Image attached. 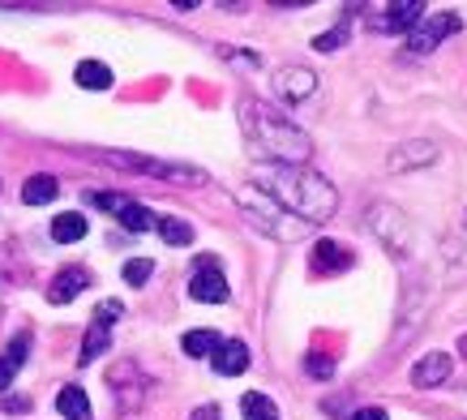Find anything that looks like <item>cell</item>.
Here are the masks:
<instances>
[{
  "mask_svg": "<svg viewBox=\"0 0 467 420\" xmlns=\"http://www.w3.org/2000/svg\"><path fill=\"white\" fill-rule=\"evenodd\" d=\"M0 318H5V309H0Z\"/></svg>",
  "mask_w": 467,
  "mask_h": 420,
  "instance_id": "cell-33",
  "label": "cell"
},
{
  "mask_svg": "<svg viewBox=\"0 0 467 420\" xmlns=\"http://www.w3.org/2000/svg\"><path fill=\"white\" fill-rule=\"evenodd\" d=\"M116 219H120V224L129 227V232H150V227L159 224L155 215H150V210L142 206V202H125V206H120V215H116Z\"/></svg>",
  "mask_w": 467,
  "mask_h": 420,
  "instance_id": "cell-20",
  "label": "cell"
},
{
  "mask_svg": "<svg viewBox=\"0 0 467 420\" xmlns=\"http://www.w3.org/2000/svg\"><path fill=\"white\" fill-rule=\"evenodd\" d=\"M451 369H454V361L446 356V352H429V356H420V361L411 364V386H441V382L451 378Z\"/></svg>",
  "mask_w": 467,
  "mask_h": 420,
  "instance_id": "cell-8",
  "label": "cell"
},
{
  "mask_svg": "<svg viewBox=\"0 0 467 420\" xmlns=\"http://www.w3.org/2000/svg\"><path fill=\"white\" fill-rule=\"evenodd\" d=\"M108 163L142 176H163V181H184V184H206V172L193 163H168V159H146V154H108Z\"/></svg>",
  "mask_w": 467,
  "mask_h": 420,
  "instance_id": "cell-4",
  "label": "cell"
},
{
  "mask_svg": "<svg viewBox=\"0 0 467 420\" xmlns=\"http://www.w3.org/2000/svg\"><path fill=\"white\" fill-rule=\"evenodd\" d=\"M241 416L244 420H279V407L270 404V394L249 391V394H241Z\"/></svg>",
  "mask_w": 467,
  "mask_h": 420,
  "instance_id": "cell-18",
  "label": "cell"
},
{
  "mask_svg": "<svg viewBox=\"0 0 467 420\" xmlns=\"http://www.w3.org/2000/svg\"><path fill=\"white\" fill-rule=\"evenodd\" d=\"M57 194H60V184H57V176H47V172H39V176H30V181L22 184V202H26V206H47Z\"/></svg>",
  "mask_w": 467,
  "mask_h": 420,
  "instance_id": "cell-14",
  "label": "cell"
},
{
  "mask_svg": "<svg viewBox=\"0 0 467 420\" xmlns=\"http://www.w3.org/2000/svg\"><path fill=\"white\" fill-rule=\"evenodd\" d=\"M343 39H348V26L330 30V35H317V39H313V47H317V52H335V47H339Z\"/></svg>",
  "mask_w": 467,
  "mask_h": 420,
  "instance_id": "cell-26",
  "label": "cell"
},
{
  "mask_svg": "<svg viewBox=\"0 0 467 420\" xmlns=\"http://www.w3.org/2000/svg\"><path fill=\"white\" fill-rule=\"evenodd\" d=\"M129 197H116V194H95V206L103 210H112V215H120V206H125Z\"/></svg>",
  "mask_w": 467,
  "mask_h": 420,
  "instance_id": "cell-28",
  "label": "cell"
},
{
  "mask_svg": "<svg viewBox=\"0 0 467 420\" xmlns=\"http://www.w3.org/2000/svg\"><path fill=\"white\" fill-rule=\"evenodd\" d=\"M108 343H112V335H108V326H95V322H90V331H86V339H82V361H78V364L99 361L103 352H108Z\"/></svg>",
  "mask_w": 467,
  "mask_h": 420,
  "instance_id": "cell-21",
  "label": "cell"
},
{
  "mask_svg": "<svg viewBox=\"0 0 467 420\" xmlns=\"http://www.w3.org/2000/svg\"><path fill=\"white\" fill-rule=\"evenodd\" d=\"M86 288H90V270H82V267H65V270L57 275V279H52V288H47V300H52V305H69L73 296L86 292Z\"/></svg>",
  "mask_w": 467,
  "mask_h": 420,
  "instance_id": "cell-9",
  "label": "cell"
},
{
  "mask_svg": "<svg viewBox=\"0 0 467 420\" xmlns=\"http://www.w3.org/2000/svg\"><path fill=\"white\" fill-rule=\"evenodd\" d=\"M463 26V17H454V14H438V17H420L416 26H411V52H433L446 35H454V30Z\"/></svg>",
  "mask_w": 467,
  "mask_h": 420,
  "instance_id": "cell-6",
  "label": "cell"
},
{
  "mask_svg": "<svg viewBox=\"0 0 467 420\" xmlns=\"http://www.w3.org/2000/svg\"><path fill=\"white\" fill-rule=\"evenodd\" d=\"M30 352V335H17L14 343H9V352L0 356V394L9 391V382L17 378V369H22V361H26Z\"/></svg>",
  "mask_w": 467,
  "mask_h": 420,
  "instance_id": "cell-12",
  "label": "cell"
},
{
  "mask_svg": "<svg viewBox=\"0 0 467 420\" xmlns=\"http://www.w3.org/2000/svg\"><path fill=\"white\" fill-rule=\"evenodd\" d=\"M420 163H433V146L429 142H408L390 154V168L403 172V168H420Z\"/></svg>",
  "mask_w": 467,
  "mask_h": 420,
  "instance_id": "cell-15",
  "label": "cell"
},
{
  "mask_svg": "<svg viewBox=\"0 0 467 420\" xmlns=\"http://www.w3.org/2000/svg\"><path fill=\"white\" fill-rule=\"evenodd\" d=\"M150 270H155V262L150 257H133L125 267V283H133V288H142L146 279H150Z\"/></svg>",
  "mask_w": 467,
  "mask_h": 420,
  "instance_id": "cell-24",
  "label": "cell"
},
{
  "mask_svg": "<svg viewBox=\"0 0 467 420\" xmlns=\"http://www.w3.org/2000/svg\"><path fill=\"white\" fill-rule=\"evenodd\" d=\"M211 361H214V369H219L223 378H236V373L249 369V348H244L241 339H223V343L211 352Z\"/></svg>",
  "mask_w": 467,
  "mask_h": 420,
  "instance_id": "cell-10",
  "label": "cell"
},
{
  "mask_svg": "<svg viewBox=\"0 0 467 420\" xmlns=\"http://www.w3.org/2000/svg\"><path fill=\"white\" fill-rule=\"evenodd\" d=\"M78 86H86V90H108V86H112V69L99 65V60H82V65H78Z\"/></svg>",
  "mask_w": 467,
  "mask_h": 420,
  "instance_id": "cell-19",
  "label": "cell"
},
{
  "mask_svg": "<svg viewBox=\"0 0 467 420\" xmlns=\"http://www.w3.org/2000/svg\"><path fill=\"white\" fill-rule=\"evenodd\" d=\"M459 348H463V356H467V339H463V343H459Z\"/></svg>",
  "mask_w": 467,
  "mask_h": 420,
  "instance_id": "cell-32",
  "label": "cell"
},
{
  "mask_svg": "<svg viewBox=\"0 0 467 420\" xmlns=\"http://www.w3.org/2000/svg\"><path fill=\"white\" fill-rule=\"evenodd\" d=\"M120 313H125V305H120V300H103V305L95 309V326H108V322H116Z\"/></svg>",
  "mask_w": 467,
  "mask_h": 420,
  "instance_id": "cell-25",
  "label": "cell"
},
{
  "mask_svg": "<svg viewBox=\"0 0 467 420\" xmlns=\"http://www.w3.org/2000/svg\"><path fill=\"white\" fill-rule=\"evenodd\" d=\"M352 267V253L335 245V240H317L313 245V275H339Z\"/></svg>",
  "mask_w": 467,
  "mask_h": 420,
  "instance_id": "cell-11",
  "label": "cell"
},
{
  "mask_svg": "<svg viewBox=\"0 0 467 420\" xmlns=\"http://www.w3.org/2000/svg\"><path fill=\"white\" fill-rule=\"evenodd\" d=\"M241 210L254 219V227H262L275 240H300L309 232V224H300L296 215H287L284 206H275L266 194H254V189H241Z\"/></svg>",
  "mask_w": 467,
  "mask_h": 420,
  "instance_id": "cell-3",
  "label": "cell"
},
{
  "mask_svg": "<svg viewBox=\"0 0 467 420\" xmlns=\"http://www.w3.org/2000/svg\"><path fill=\"white\" fill-rule=\"evenodd\" d=\"M275 86H279V95L292 99V103H305V99L317 90V73L305 69V65H292V69H279L275 73Z\"/></svg>",
  "mask_w": 467,
  "mask_h": 420,
  "instance_id": "cell-7",
  "label": "cell"
},
{
  "mask_svg": "<svg viewBox=\"0 0 467 420\" xmlns=\"http://www.w3.org/2000/svg\"><path fill=\"white\" fill-rule=\"evenodd\" d=\"M254 181L262 184V194L284 206L287 215H296L300 224H326L339 210V194L335 184L317 176L309 168H284V163H262L254 172Z\"/></svg>",
  "mask_w": 467,
  "mask_h": 420,
  "instance_id": "cell-1",
  "label": "cell"
},
{
  "mask_svg": "<svg viewBox=\"0 0 467 420\" xmlns=\"http://www.w3.org/2000/svg\"><path fill=\"white\" fill-rule=\"evenodd\" d=\"M241 125H244V138L254 142L257 151L284 163V168H305L313 154V142L305 129H296L287 116H279L270 103H257V99H244L241 103Z\"/></svg>",
  "mask_w": 467,
  "mask_h": 420,
  "instance_id": "cell-2",
  "label": "cell"
},
{
  "mask_svg": "<svg viewBox=\"0 0 467 420\" xmlns=\"http://www.w3.org/2000/svg\"><path fill=\"white\" fill-rule=\"evenodd\" d=\"M82 236H86V215L65 210V215H57V219H52V240H57V245H78Z\"/></svg>",
  "mask_w": 467,
  "mask_h": 420,
  "instance_id": "cell-13",
  "label": "cell"
},
{
  "mask_svg": "<svg viewBox=\"0 0 467 420\" xmlns=\"http://www.w3.org/2000/svg\"><path fill=\"white\" fill-rule=\"evenodd\" d=\"M352 420H386V412L382 407H365V412H356Z\"/></svg>",
  "mask_w": 467,
  "mask_h": 420,
  "instance_id": "cell-30",
  "label": "cell"
},
{
  "mask_svg": "<svg viewBox=\"0 0 467 420\" xmlns=\"http://www.w3.org/2000/svg\"><path fill=\"white\" fill-rule=\"evenodd\" d=\"M189 296L193 300H202V305H223L227 296V279H223V270H219V262L214 257H202L198 270H193V279H189Z\"/></svg>",
  "mask_w": 467,
  "mask_h": 420,
  "instance_id": "cell-5",
  "label": "cell"
},
{
  "mask_svg": "<svg viewBox=\"0 0 467 420\" xmlns=\"http://www.w3.org/2000/svg\"><path fill=\"white\" fill-rule=\"evenodd\" d=\"M219 343H223V339L214 335V331H189V335L181 339V348L189 352V356H211Z\"/></svg>",
  "mask_w": 467,
  "mask_h": 420,
  "instance_id": "cell-22",
  "label": "cell"
},
{
  "mask_svg": "<svg viewBox=\"0 0 467 420\" xmlns=\"http://www.w3.org/2000/svg\"><path fill=\"white\" fill-rule=\"evenodd\" d=\"M57 407L65 420H90V399H86L82 386H65V391L57 394Z\"/></svg>",
  "mask_w": 467,
  "mask_h": 420,
  "instance_id": "cell-16",
  "label": "cell"
},
{
  "mask_svg": "<svg viewBox=\"0 0 467 420\" xmlns=\"http://www.w3.org/2000/svg\"><path fill=\"white\" fill-rule=\"evenodd\" d=\"M305 369H309V378H330V373H335V364L326 361V356H309V364H305Z\"/></svg>",
  "mask_w": 467,
  "mask_h": 420,
  "instance_id": "cell-27",
  "label": "cell"
},
{
  "mask_svg": "<svg viewBox=\"0 0 467 420\" xmlns=\"http://www.w3.org/2000/svg\"><path fill=\"white\" fill-rule=\"evenodd\" d=\"M189 420H219V407L214 404H206V407H198V412H193V416Z\"/></svg>",
  "mask_w": 467,
  "mask_h": 420,
  "instance_id": "cell-29",
  "label": "cell"
},
{
  "mask_svg": "<svg viewBox=\"0 0 467 420\" xmlns=\"http://www.w3.org/2000/svg\"><path fill=\"white\" fill-rule=\"evenodd\" d=\"M463 219H467V215H463Z\"/></svg>",
  "mask_w": 467,
  "mask_h": 420,
  "instance_id": "cell-34",
  "label": "cell"
},
{
  "mask_svg": "<svg viewBox=\"0 0 467 420\" xmlns=\"http://www.w3.org/2000/svg\"><path fill=\"white\" fill-rule=\"evenodd\" d=\"M425 17V5L420 0H403V5H390L386 9V30H411Z\"/></svg>",
  "mask_w": 467,
  "mask_h": 420,
  "instance_id": "cell-17",
  "label": "cell"
},
{
  "mask_svg": "<svg viewBox=\"0 0 467 420\" xmlns=\"http://www.w3.org/2000/svg\"><path fill=\"white\" fill-rule=\"evenodd\" d=\"M5 407L9 412H30V399H5Z\"/></svg>",
  "mask_w": 467,
  "mask_h": 420,
  "instance_id": "cell-31",
  "label": "cell"
},
{
  "mask_svg": "<svg viewBox=\"0 0 467 420\" xmlns=\"http://www.w3.org/2000/svg\"><path fill=\"white\" fill-rule=\"evenodd\" d=\"M159 236L168 240V245H189L193 240V227L184 224V219H176V215H168V219H159Z\"/></svg>",
  "mask_w": 467,
  "mask_h": 420,
  "instance_id": "cell-23",
  "label": "cell"
}]
</instances>
